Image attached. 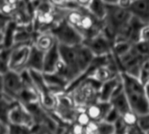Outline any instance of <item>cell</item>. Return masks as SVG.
<instances>
[{
    "label": "cell",
    "mask_w": 149,
    "mask_h": 134,
    "mask_svg": "<svg viewBox=\"0 0 149 134\" xmlns=\"http://www.w3.org/2000/svg\"><path fill=\"white\" fill-rule=\"evenodd\" d=\"M121 77L131 110L138 116L148 113L149 102L145 96L144 84L139 78L134 77L127 73H121Z\"/></svg>",
    "instance_id": "cell-1"
},
{
    "label": "cell",
    "mask_w": 149,
    "mask_h": 134,
    "mask_svg": "<svg viewBox=\"0 0 149 134\" xmlns=\"http://www.w3.org/2000/svg\"><path fill=\"white\" fill-rule=\"evenodd\" d=\"M100 86V83L92 78H86L68 91V93L71 94L77 107L86 110V107L99 101Z\"/></svg>",
    "instance_id": "cell-2"
},
{
    "label": "cell",
    "mask_w": 149,
    "mask_h": 134,
    "mask_svg": "<svg viewBox=\"0 0 149 134\" xmlns=\"http://www.w3.org/2000/svg\"><path fill=\"white\" fill-rule=\"evenodd\" d=\"M55 32H52L59 44L67 46H78L85 42V38L81 32L68 23L66 20L58 24L55 27Z\"/></svg>",
    "instance_id": "cell-3"
},
{
    "label": "cell",
    "mask_w": 149,
    "mask_h": 134,
    "mask_svg": "<svg viewBox=\"0 0 149 134\" xmlns=\"http://www.w3.org/2000/svg\"><path fill=\"white\" fill-rule=\"evenodd\" d=\"M8 121L9 125L22 126L28 130L35 126L32 114L19 101L16 102L10 109L8 113Z\"/></svg>",
    "instance_id": "cell-4"
},
{
    "label": "cell",
    "mask_w": 149,
    "mask_h": 134,
    "mask_svg": "<svg viewBox=\"0 0 149 134\" xmlns=\"http://www.w3.org/2000/svg\"><path fill=\"white\" fill-rule=\"evenodd\" d=\"M1 85L2 91L17 101L19 100L21 93L24 89L21 74L12 70L7 71L1 77Z\"/></svg>",
    "instance_id": "cell-5"
},
{
    "label": "cell",
    "mask_w": 149,
    "mask_h": 134,
    "mask_svg": "<svg viewBox=\"0 0 149 134\" xmlns=\"http://www.w3.org/2000/svg\"><path fill=\"white\" fill-rule=\"evenodd\" d=\"M31 46L27 43L15 45V47L10 50V54L8 61L9 70L21 73L25 70V65L31 52Z\"/></svg>",
    "instance_id": "cell-6"
},
{
    "label": "cell",
    "mask_w": 149,
    "mask_h": 134,
    "mask_svg": "<svg viewBox=\"0 0 149 134\" xmlns=\"http://www.w3.org/2000/svg\"><path fill=\"white\" fill-rule=\"evenodd\" d=\"M95 57H105L113 53V42L101 31L84 42Z\"/></svg>",
    "instance_id": "cell-7"
},
{
    "label": "cell",
    "mask_w": 149,
    "mask_h": 134,
    "mask_svg": "<svg viewBox=\"0 0 149 134\" xmlns=\"http://www.w3.org/2000/svg\"><path fill=\"white\" fill-rule=\"evenodd\" d=\"M121 83H122L121 73L102 83L99 90V101L110 102L113 93L115 92L116 89L121 84Z\"/></svg>",
    "instance_id": "cell-8"
},
{
    "label": "cell",
    "mask_w": 149,
    "mask_h": 134,
    "mask_svg": "<svg viewBox=\"0 0 149 134\" xmlns=\"http://www.w3.org/2000/svg\"><path fill=\"white\" fill-rule=\"evenodd\" d=\"M113 105L110 102L98 101L86 108V111L89 118L93 122H100L105 120L108 112L111 111Z\"/></svg>",
    "instance_id": "cell-9"
},
{
    "label": "cell",
    "mask_w": 149,
    "mask_h": 134,
    "mask_svg": "<svg viewBox=\"0 0 149 134\" xmlns=\"http://www.w3.org/2000/svg\"><path fill=\"white\" fill-rule=\"evenodd\" d=\"M61 61L58 42L54 44V46L45 53L44 58V68L43 74L44 75H52L55 74L57 71V67Z\"/></svg>",
    "instance_id": "cell-10"
},
{
    "label": "cell",
    "mask_w": 149,
    "mask_h": 134,
    "mask_svg": "<svg viewBox=\"0 0 149 134\" xmlns=\"http://www.w3.org/2000/svg\"><path fill=\"white\" fill-rule=\"evenodd\" d=\"M44 58H45V52L39 50L35 45L31 46V52L25 65V69L34 70L43 73Z\"/></svg>",
    "instance_id": "cell-11"
},
{
    "label": "cell",
    "mask_w": 149,
    "mask_h": 134,
    "mask_svg": "<svg viewBox=\"0 0 149 134\" xmlns=\"http://www.w3.org/2000/svg\"><path fill=\"white\" fill-rule=\"evenodd\" d=\"M128 11L144 25L149 24V0H134Z\"/></svg>",
    "instance_id": "cell-12"
},
{
    "label": "cell",
    "mask_w": 149,
    "mask_h": 134,
    "mask_svg": "<svg viewBox=\"0 0 149 134\" xmlns=\"http://www.w3.org/2000/svg\"><path fill=\"white\" fill-rule=\"evenodd\" d=\"M110 103L112 104L113 107L115 108L120 112V115L131 111V107H130V104L128 103L125 90H123L122 92L113 96L112 97V99L110 100Z\"/></svg>",
    "instance_id": "cell-13"
},
{
    "label": "cell",
    "mask_w": 149,
    "mask_h": 134,
    "mask_svg": "<svg viewBox=\"0 0 149 134\" xmlns=\"http://www.w3.org/2000/svg\"><path fill=\"white\" fill-rule=\"evenodd\" d=\"M17 30V24L13 20H9L5 25L3 33V45L5 49H10L14 47V35Z\"/></svg>",
    "instance_id": "cell-14"
},
{
    "label": "cell",
    "mask_w": 149,
    "mask_h": 134,
    "mask_svg": "<svg viewBox=\"0 0 149 134\" xmlns=\"http://www.w3.org/2000/svg\"><path fill=\"white\" fill-rule=\"evenodd\" d=\"M94 18L103 21L107 16V4L102 0H92L91 4L86 9Z\"/></svg>",
    "instance_id": "cell-15"
},
{
    "label": "cell",
    "mask_w": 149,
    "mask_h": 134,
    "mask_svg": "<svg viewBox=\"0 0 149 134\" xmlns=\"http://www.w3.org/2000/svg\"><path fill=\"white\" fill-rule=\"evenodd\" d=\"M57 42L52 33H43L36 40L35 46L42 52H47Z\"/></svg>",
    "instance_id": "cell-16"
},
{
    "label": "cell",
    "mask_w": 149,
    "mask_h": 134,
    "mask_svg": "<svg viewBox=\"0 0 149 134\" xmlns=\"http://www.w3.org/2000/svg\"><path fill=\"white\" fill-rule=\"evenodd\" d=\"M31 39V33L26 29L24 30H16L14 35V46L18 44L27 43Z\"/></svg>",
    "instance_id": "cell-17"
},
{
    "label": "cell",
    "mask_w": 149,
    "mask_h": 134,
    "mask_svg": "<svg viewBox=\"0 0 149 134\" xmlns=\"http://www.w3.org/2000/svg\"><path fill=\"white\" fill-rule=\"evenodd\" d=\"M98 134H115L114 125L107 121H100L98 123Z\"/></svg>",
    "instance_id": "cell-18"
},
{
    "label": "cell",
    "mask_w": 149,
    "mask_h": 134,
    "mask_svg": "<svg viewBox=\"0 0 149 134\" xmlns=\"http://www.w3.org/2000/svg\"><path fill=\"white\" fill-rule=\"evenodd\" d=\"M139 79L143 84L149 80V57H146L141 63Z\"/></svg>",
    "instance_id": "cell-19"
},
{
    "label": "cell",
    "mask_w": 149,
    "mask_h": 134,
    "mask_svg": "<svg viewBox=\"0 0 149 134\" xmlns=\"http://www.w3.org/2000/svg\"><path fill=\"white\" fill-rule=\"evenodd\" d=\"M121 118L122 119L124 120V122L129 126V127H132V126H137L138 124V118H139V116L134 112L132 110L122 114L121 115Z\"/></svg>",
    "instance_id": "cell-20"
},
{
    "label": "cell",
    "mask_w": 149,
    "mask_h": 134,
    "mask_svg": "<svg viewBox=\"0 0 149 134\" xmlns=\"http://www.w3.org/2000/svg\"><path fill=\"white\" fill-rule=\"evenodd\" d=\"M91 121L92 120L89 118L88 114L86 113V110L85 109H80V111H79V113L77 115V118H76L75 122L86 127V126H88L90 124Z\"/></svg>",
    "instance_id": "cell-21"
},
{
    "label": "cell",
    "mask_w": 149,
    "mask_h": 134,
    "mask_svg": "<svg viewBox=\"0 0 149 134\" xmlns=\"http://www.w3.org/2000/svg\"><path fill=\"white\" fill-rule=\"evenodd\" d=\"M113 125L115 128V134H127L129 128V126L122 119L121 116L115 121Z\"/></svg>",
    "instance_id": "cell-22"
},
{
    "label": "cell",
    "mask_w": 149,
    "mask_h": 134,
    "mask_svg": "<svg viewBox=\"0 0 149 134\" xmlns=\"http://www.w3.org/2000/svg\"><path fill=\"white\" fill-rule=\"evenodd\" d=\"M137 126H138L144 133H148V132H149V112L148 113H147V114H145V115L139 116Z\"/></svg>",
    "instance_id": "cell-23"
},
{
    "label": "cell",
    "mask_w": 149,
    "mask_h": 134,
    "mask_svg": "<svg viewBox=\"0 0 149 134\" xmlns=\"http://www.w3.org/2000/svg\"><path fill=\"white\" fill-rule=\"evenodd\" d=\"M139 41L149 43V24L143 25L141 26L139 33Z\"/></svg>",
    "instance_id": "cell-24"
},
{
    "label": "cell",
    "mask_w": 149,
    "mask_h": 134,
    "mask_svg": "<svg viewBox=\"0 0 149 134\" xmlns=\"http://www.w3.org/2000/svg\"><path fill=\"white\" fill-rule=\"evenodd\" d=\"M120 116H121V115L120 114V112H119L115 108L112 107L111 111L108 112L107 116L106 117L105 121H107V122H109V123L114 124V123H115V121H116V120H117Z\"/></svg>",
    "instance_id": "cell-25"
},
{
    "label": "cell",
    "mask_w": 149,
    "mask_h": 134,
    "mask_svg": "<svg viewBox=\"0 0 149 134\" xmlns=\"http://www.w3.org/2000/svg\"><path fill=\"white\" fill-rule=\"evenodd\" d=\"M14 5H12V4H9L8 2H4L1 6H0V11L3 14V15H5V16H10V14H12V12H13V10H14V7H13Z\"/></svg>",
    "instance_id": "cell-26"
},
{
    "label": "cell",
    "mask_w": 149,
    "mask_h": 134,
    "mask_svg": "<svg viewBox=\"0 0 149 134\" xmlns=\"http://www.w3.org/2000/svg\"><path fill=\"white\" fill-rule=\"evenodd\" d=\"M71 134H85V126L74 122L70 126Z\"/></svg>",
    "instance_id": "cell-27"
},
{
    "label": "cell",
    "mask_w": 149,
    "mask_h": 134,
    "mask_svg": "<svg viewBox=\"0 0 149 134\" xmlns=\"http://www.w3.org/2000/svg\"><path fill=\"white\" fill-rule=\"evenodd\" d=\"M85 134H98V123L91 121L90 124L85 127Z\"/></svg>",
    "instance_id": "cell-28"
},
{
    "label": "cell",
    "mask_w": 149,
    "mask_h": 134,
    "mask_svg": "<svg viewBox=\"0 0 149 134\" xmlns=\"http://www.w3.org/2000/svg\"><path fill=\"white\" fill-rule=\"evenodd\" d=\"M133 2H134V0H118L117 5L120 6V8L128 10L130 8V6L132 5Z\"/></svg>",
    "instance_id": "cell-29"
},
{
    "label": "cell",
    "mask_w": 149,
    "mask_h": 134,
    "mask_svg": "<svg viewBox=\"0 0 149 134\" xmlns=\"http://www.w3.org/2000/svg\"><path fill=\"white\" fill-rule=\"evenodd\" d=\"M127 134H146V133H144L138 126H134L128 128Z\"/></svg>",
    "instance_id": "cell-30"
},
{
    "label": "cell",
    "mask_w": 149,
    "mask_h": 134,
    "mask_svg": "<svg viewBox=\"0 0 149 134\" xmlns=\"http://www.w3.org/2000/svg\"><path fill=\"white\" fill-rule=\"evenodd\" d=\"M68 0H49L48 2L57 7H63Z\"/></svg>",
    "instance_id": "cell-31"
},
{
    "label": "cell",
    "mask_w": 149,
    "mask_h": 134,
    "mask_svg": "<svg viewBox=\"0 0 149 134\" xmlns=\"http://www.w3.org/2000/svg\"><path fill=\"white\" fill-rule=\"evenodd\" d=\"M75 1L81 8H84V9H87V7L92 2V0H75Z\"/></svg>",
    "instance_id": "cell-32"
},
{
    "label": "cell",
    "mask_w": 149,
    "mask_h": 134,
    "mask_svg": "<svg viewBox=\"0 0 149 134\" xmlns=\"http://www.w3.org/2000/svg\"><path fill=\"white\" fill-rule=\"evenodd\" d=\"M144 92H145V96L149 102V80L144 83Z\"/></svg>",
    "instance_id": "cell-33"
},
{
    "label": "cell",
    "mask_w": 149,
    "mask_h": 134,
    "mask_svg": "<svg viewBox=\"0 0 149 134\" xmlns=\"http://www.w3.org/2000/svg\"><path fill=\"white\" fill-rule=\"evenodd\" d=\"M102 1L107 5H114V4H117V2H118V0H102Z\"/></svg>",
    "instance_id": "cell-34"
},
{
    "label": "cell",
    "mask_w": 149,
    "mask_h": 134,
    "mask_svg": "<svg viewBox=\"0 0 149 134\" xmlns=\"http://www.w3.org/2000/svg\"><path fill=\"white\" fill-rule=\"evenodd\" d=\"M6 2H8L9 4H10L12 5H16L17 3L18 2V0H6Z\"/></svg>",
    "instance_id": "cell-35"
},
{
    "label": "cell",
    "mask_w": 149,
    "mask_h": 134,
    "mask_svg": "<svg viewBox=\"0 0 149 134\" xmlns=\"http://www.w3.org/2000/svg\"><path fill=\"white\" fill-rule=\"evenodd\" d=\"M5 48H4V47H3V44H0V54L4 50Z\"/></svg>",
    "instance_id": "cell-36"
},
{
    "label": "cell",
    "mask_w": 149,
    "mask_h": 134,
    "mask_svg": "<svg viewBox=\"0 0 149 134\" xmlns=\"http://www.w3.org/2000/svg\"><path fill=\"white\" fill-rule=\"evenodd\" d=\"M146 134H149V132H148V133H146Z\"/></svg>",
    "instance_id": "cell-37"
}]
</instances>
